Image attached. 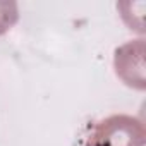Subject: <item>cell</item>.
<instances>
[{
  "label": "cell",
  "instance_id": "1",
  "mask_svg": "<svg viewBox=\"0 0 146 146\" xmlns=\"http://www.w3.org/2000/svg\"><path fill=\"white\" fill-rule=\"evenodd\" d=\"M144 124L131 115H110L91 129L86 146H144Z\"/></svg>",
  "mask_w": 146,
  "mask_h": 146
},
{
  "label": "cell",
  "instance_id": "2",
  "mask_svg": "<svg viewBox=\"0 0 146 146\" xmlns=\"http://www.w3.org/2000/svg\"><path fill=\"white\" fill-rule=\"evenodd\" d=\"M17 4L14 2H0V35L11 29L17 21Z\"/></svg>",
  "mask_w": 146,
  "mask_h": 146
}]
</instances>
